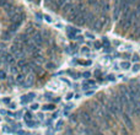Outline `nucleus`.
<instances>
[{"mask_svg":"<svg viewBox=\"0 0 140 135\" xmlns=\"http://www.w3.org/2000/svg\"><path fill=\"white\" fill-rule=\"evenodd\" d=\"M101 2V10L104 12V11H108L110 10V4L107 1H100Z\"/></svg>","mask_w":140,"mask_h":135,"instance_id":"obj_9","label":"nucleus"},{"mask_svg":"<svg viewBox=\"0 0 140 135\" xmlns=\"http://www.w3.org/2000/svg\"><path fill=\"white\" fill-rule=\"evenodd\" d=\"M78 119H79V116H78V114H72V116L70 117V120H71L72 123H75V122H78Z\"/></svg>","mask_w":140,"mask_h":135,"instance_id":"obj_16","label":"nucleus"},{"mask_svg":"<svg viewBox=\"0 0 140 135\" xmlns=\"http://www.w3.org/2000/svg\"><path fill=\"white\" fill-rule=\"evenodd\" d=\"M32 42L37 47H41L43 44V36L41 32H36L33 36H32Z\"/></svg>","mask_w":140,"mask_h":135,"instance_id":"obj_1","label":"nucleus"},{"mask_svg":"<svg viewBox=\"0 0 140 135\" xmlns=\"http://www.w3.org/2000/svg\"><path fill=\"white\" fill-rule=\"evenodd\" d=\"M28 1H32V0H28Z\"/></svg>","mask_w":140,"mask_h":135,"instance_id":"obj_42","label":"nucleus"},{"mask_svg":"<svg viewBox=\"0 0 140 135\" xmlns=\"http://www.w3.org/2000/svg\"><path fill=\"white\" fill-rule=\"evenodd\" d=\"M11 71H12V73H17V71H18V70H17V69H16V68H12V69H11Z\"/></svg>","mask_w":140,"mask_h":135,"instance_id":"obj_36","label":"nucleus"},{"mask_svg":"<svg viewBox=\"0 0 140 135\" xmlns=\"http://www.w3.org/2000/svg\"><path fill=\"white\" fill-rule=\"evenodd\" d=\"M71 97H72V93H68V95H66V97H65V98H66V100H70V98H71Z\"/></svg>","mask_w":140,"mask_h":135,"instance_id":"obj_35","label":"nucleus"},{"mask_svg":"<svg viewBox=\"0 0 140 135\" xmlns=\"http://www.w3.org/2000/svg\"><path fill=\"white\" fill-rule=\"evenodd\" d=\"M0 120H1V118H0Z\"/></svg>","mask_w":140,"mask_h":135,"instance_id":"obj_43","label":"nucleus"},{"mask_svg":"<svg viewBox=\"0 0 140 135\" xmlns=\"http://www.w3.org/2000/svg\"><path fill=\"white\" fill-rule=\"evenodd\" d=\"M123 122H124V124L128 129H133V120H132L130 116L128 113H123Z\"/></svg>","mask_w":140,"mask_h":135,"instance_id":"obj_4","label":"nucleus"},{"mask_svg":"<svg viewBox=\"0 0 140 135\" xmlns=\"http://www.w3.org/2000/svg\"><path fill=\"white\" fill-rule=\"evenodd\" d=\"M119 66H120V69H123V70H128V69H130V63H129V61H122Z\"/></svg>","mask_w":140,"mask_h":135,"instance_id":"obj_11","label":"nucleus"},{"mask_svg":"<svg viewBox=\"0 0 140 135\" xmlns=\"http://www.w3.org/2000/svg\"><path fill=\"white\" fill-rule=\"evenodd\" d=\"M107 80H108V81H114L116 77H114V75H108L107 76Z\"/></svg>","mask_w":140,"mask_h":135,"instance_id":"obj_29","label":"nucleus"},{"mask_svg":"<svg viewBox=\"0 0 140 135\" xmlns=\"http://www.w3.org/2000/svg\"><path fill=\"white\" fill-rule=\"evenodd\" d=\"M96 135H103V134H102V133H98V132H97V133H96Z\"/></svg>","mask_w":140,"mask_h":135,"instance_id":"obj_40","label":"nucleus"},{"mask_svg":"<svg viewBox=\"0 0 140 135\" xmlns=\"http://www.w3.org/2000/svg\"><path fill=\"white\" fill-rule=\"evenodd\" d=\"M25 120H26V122H27V120H32L31 113H25Z\"/></svg>","mask_w":140,"mask_h":135,"instance_id":"obj_20","label":"nucleus"},{"mask_svg":"<svg viewBox=\"0 0 140 135\" xmlns=\"http://www.w3.org/2000/svg\"><path fill=\"white\" fill-rule=\"evenodd\" d=\"M5 79H8V74L4 70H0V80H5Z\"/></svg>","mask_w":140,"mask_h":135,"instance_id":"obj_12","label":"nucleus"},{"mask_svg":"<svg viewBox=\"0 0 140 135\" xmlns=\"http://www.w3.org/2000/svg\"><path fill=\"white\" fill-rule=\"evenodd\" d=\"M38 107H40V106L34 103V105H32V107H31V108H32V109H38Z\"/></svg>","mask_w":140,"mask_h":135,"instance_id":"obj_34","label":"nucleus"},{"mask_svg":"<svg viewBox=\"0 0 140 135\" xmlns=\"http://www.w3.org/2000/svg\"><path fill=\"white\" fill-rule=\"evenodd\" d=\"M47 69L48 70H53V69H56V64H53V63H47Z\"/></svg>","mask_w":140,"mask_h":135,"instance_id":"obj_13","label":"nucleus"},{"mask_svg":"<svg viewBox=\"0 0 140 135\" xmlns=\"http://www.w3.org/2000/svg\"><path fill=\"white\" fill-rule=\"evenodd\" d=\"M62 9H63V12H64V14H69L70 11L74 9V5H72V2H71L70 0H68V1L62 6Z\"/></svg>","mask_w":140,"mask_h":135,"instance_id":"obj_5","label":"nucleus"},{"mask_svg":"<svg viewBox=\"0 0 140 135\" xmlns=\"http://www.w3.org/2000/svg\"><path fill=\"white\" fill-rule=\"evenodd\" d=\"M1 58H2V60H4L5 63H9V64H14L15 60H16V58H15L11 53H4V54L1 55Z\"/></svg>","mask_w":140,"mask_h":135,"instance_id":"obj_3","label":"nucleus"},{"mask_svg":"<svg viewBox=\"0 0 140 135\" xmlns=\"http://www.w3.org/2000/svg\"><path fill=\"white\" fill-rule=\"evenodd\" d=\"M62 125H63V120H59V122H58V124H56V128H60Z\"/></svg>","mask_w":140,"mask_h":135,"instance_id":"obj_33","label":"nucleus"},{"mask_svg":"<svg viewBox=\"0 0 140 135\" xmlns=\"http://www.w3.org/2000/svg\"><path fill=\"white\" fill-rule=\"evenodd\" d=\"M81 52H82L84 54H88V52H90V49H88L87 47H84V48L81 49Z\"/></svg>","mask_w":140,"mask_h":135,"instance_id":"obj_24","label":"nucleus"},{"mask_svg":"<svg viewBox=\"0 0 140 135\" xmlns=\"http://www.w3.org/2000/svg\"><path fill=\"white\" fill-rule=\"evenodd\" d=\"M95 81L94 80H87V81H85L84 84H82V87H84L85 90H87V89H90L91 86H95Z\"/></svg>","mask_w":140,"mask_h":135,"instance_id":"obj_8","label":"nucleus"},{"mask_svg":"<svg viewBox=\"0 0 140 135\" xmlns=\"http://www.w3.org/2000/svg\"><path fill=\"white\" fill-rule=\"evenodd\" d=\"M50 109H54V106L53 105H46L43 107V111H50Z\"/></svg>","mask_w":140,"mask_h":135,"instance_id":"obj_14","label":"nucleus"},{"mask_svg":"<svg viewBox=\"0 0 140 135\" xmlns=\"http://www.w3.org/2000/svg\"><path fill=\"white\" fill-rule=\"evenodd\" d=\"M34 96H36V95H34L33 92H31V93H28V95H27V98H28V101L31 102V101H32L33 98H34Z\"/></svg>","mask_w":140,"mask_h":135,"instance_id":"obj_19","label":"nucleus"},{"mask_svg":"<svg viewBox=\"0 0 140 135\" xmlns=\"http://www.w3.org/2000/svg\"><path fill=\"white\" fill-rule=\"evenodd\" d=\"M56 27H59V28H62V27H63V25H60V23H56Z\"/></svg>","mask_w":140,"mask_h":135,"instance_id":"obj_37","label":"nucleus"},{"mask_svg":"<svg viewBox=\"0 0 140 135\" xmlns=\"http://www.w3.org/2000/svg\"><path fill=\"white\" fill-rule=\"evenodd\" d=\"M2 130H4L5 133H11V128H9V127H4Z\"/></svg>","mask_w":140,"mask_h":135,"instance_id":"obj_27","label":"nucleus"},{"mask_svg":"<svg viewBox=\"0 0 140 135\" xmlns=\"http://www.w3.org/2000/svg\"><path fill=\"white\" fill-rule=\"evenodd\" d=\"M90 75H91V74H90L88 71H86V73H84V74H82V76H84L85 79H88V77H90Z\"/></svg>","mask_w":140,"mask_h":135,"instance_id":"obj_31","label":"nucleus"},{"mask_svg":"<svg viewBox=\"0 0 140 135\" xmlns=\"http://www.w3.org/2000/svg\"><path fill=\"white\" fill-rule=\"evenodd\" d=\"M26 135H31V134H26Z\"/></svg>","mask_w":140,"mask_h":135,"instance_id":"obj_41","label":"nucleus"},{"mask_svg":"<svg viewBox=\"0 0 140 135\" xmlns=\"http://www.w3.org/2000/svg\"><path fill=\"white\" fill-rule=\"evenodd\" d=\"M101 47H102V43L101 42H95V48L96 49H101Z\"/></svg>","mask_w":140,"mask_h":135,"instance_id":"obj_25","label":"nucleus"},{"mask_svg":"<svg viewBox=\"0 0 140 135\" xmlns=\"http://www.w3.org/2000/svg\"><path fill=\"white\" fill-rule=\"evenodd\" d=\"M79 63H80V64H82V65H91V61H90V60H87V61H85V60H80Z\"/></svg>","mask_w":140,"mask_h":135,"instance_id":"obj_22","label":"nucleus"},{"mask_svg":"<svg viewBox=\"0 0 140 135\" xmlns=\"http://www.w3.org/2000/svg\"><path fill=\"white\" fill-rule=\"evenodd\" d=\"M17 134H18V135H22V134H24V132H22V130H18V132H17Z\"/></svg>","mask_w":140,"mask_h":135,"instance_id":"obj_38","label":"nucleus"},{"mask_svg":"<svg viewBox=\"0 0 140 135\" xmlns=\"http://www.w3.org/2000/svg\"><path fill=\"white\" fill-rule=\"evenodd\" d=\"M44 20H46L47 22H52V17L49 15H44Z\"/></svg>","mask_w":140,"mask_h":135,"instance_id":"obj_26","label":"nucleus"},{"mask_svg":"<svg viewBox=\"0 0 140 135\" xmlns=\"http://www.w3.org/2000/svg\"><path fill=\"white\" fill-rule=\"evenodd\" d=\"M97 2H98L97 0H88V4H90V5H92V6H95Z\"/></svg>","mask_w":140,"mask_h":135,"instance_id":"obj_28","label":"nucleus"},{"mask_svg":"<svg viewBox=\"0 0 140 135\" xmlns=\"http://www.w3.org/2000/svg\"><path fill=\"white\" fill-rule=\"evenodd\" d=\"M86 95H87V96H90V95H92V91H88V92H86Z\"/></svg>","mask_w":140,"mask_h":135,"instance_id":"obj_39","label":"nucleus"},{"mask_svg":"<svg viewBox=\"0 0 140 135\" xmlns=\"http://www.w3.org/2000/svg\"><path fill=\"white\" fill-rule=\"evenodd\" d=\"M26 65H28V63L25 59H18L17 60V68L22 69V68H25Z\"/></svg>","mask_w":140,"mask_h":135,"instance_id":"obj_10","label":"nucleus"},{"mask_svg":"<svg viewBox=\"0 0 140 135\" xmlns=\"http://www.w3.org/2000/svg\"><path fill=\"white\" fill-rule=\"evenodd\" d=\"M36 17H37V20H42L44 18V15H42L41 12H36Z\"/></svg>","mask_w":140,"mask_h":135,"instance_id":"obj_23","label":"nucleus"},{"mask_svg":"<svg viewBox=\"0 0 140 135\" xmlns=\"http://www.w3.org/2000/svg\"><path fill=\"white\" fill-rule=\"evenodd\" d=\"M85 37L88 38V39H95V36H94L92 33H90V32H86V33H85Z\"/></svg>","mask_w":140,"mask_h":135,"instance_id":"obj_15","label":"nucleus"},{"mask_svg":"<svg viewBox=\"0 0 140 135\" xmlns=\"http://www.w3.org/2000/svg\"><path fill=\"white\" fill-rule=\"evenodd\" d=\"M80 120H81L84 124H86V125H90L91 122H92L90 114H88L87 112H81V113H80Z\"/></svg>","mask_w":140,"mask_h":135,"instance_id":"obj_2","label":"nucleus"},{"mask_svg":"<svg viewBox=\"0 0 140 135\" xmlns=\"http://www.w3.org/2000/svg\"><path fill=\"white\" fill-rule=\"evenodd\" d=\"M102 42H103V44H106L107 47H110V41H108L107 38H103V41H102Z\"/></svg>","mask_w":140,"mask_h":135,"instance_id":"obj_30","label":"nucleus"},{"mask_svg":"<svg viewBox=\"0 0 140 135\" xmlns=\"http://www.w3.org/2000/svg\"><path fill=\"white\" fill-rule=\"evenodd\" d=\"M33 82H34V76L33 75H30L28 77H26V82H25V87H31L32 85H33Z\"/></svg>","mask_w":140,"mask_h":135,"instance_id":"obj_7","label":"nucleus"},{"mask_svg":"<svg viewBox=\"0 0 140 135\" xmlns=\"http://www.w3.org/2000/svg\"><path fill=\"white\" fill-rule=\"evenodd\" d=\"M25 82H26V74H24V73H21V74H18L17 77H16V84H18V85H25Z\"/></svg>","mask_w":140,"mask_h":135,"instance_id":"obj_6","label":"nucleus"},{"mask_svg":"<svg viewBox=\"0 0 140 135\" xmlns=\"http://www.w3.org/2000/svg\"><path fill=\"white\" fill-rule=\"evenodd\" d=\"M139 59H140V57L136 54V53H135V54H133V61H135V63H136V61H139Z\"/></svg>","mask_w":140,"mask_h":135,"instance_id":"obj_21","label":"nucleus"},{"mask_svg":"<svg viewBox=\"0 0 140 135\" xmlns=\"http://www.w3.org/2000/svg\"><path fill=\"white\" fill-rule=\"evenodd\" d=\"M2 102H4L5 105H8V103H10V98H4V100H2Z\"/></svg>","mask_w":140,"mask_h":135,"instance_id":"obj_32","label":"nucleus"},{"mask_svg":"<svg viewBox=\"0 0 140 135\" xmlns=\"http://www.w3.org/2000/svg\"><path fill=\"white\" fill-rule=\"evenodd\" d=\"M133 71H134V73L140 71V64H134V66H133Z\"/></svg>","mask_w":140,"mask_h":135,"instance_id":"obj_17","label":"nucleus"},{"mask_svg":"<svg viewBox=\"0 0 140 135\" xmlns=\"http://www.w3.org/2000/svg\"><path fill=\"white\" fill-rule=\"evenodd\" d=\"M8 4H9V0H0V6L1 7H5Z\"/></svg>","mask_w":140,"mask_h":135,"instance_id":"obj_18","label":"nucleus"}]
</instances>
